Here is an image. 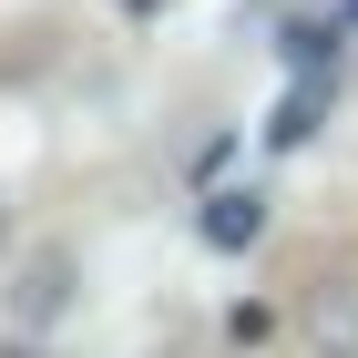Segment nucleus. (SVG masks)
Here are the masks:
<instances>
[{
	"label": "nucleus",
	"instance_id": "2",
	"mask_svg": "<svg viewBox=\"0 0 358 358\" xmlns=\"http://www.w3.org/2000/svg\"><path fill=\"white\" fill-rule=\"evenodd\" d=\"M62 276H72V256H41V266H31V287H21V317H31V328L62 307Z\"/></svg>",
	"mask_w": 358,
	"mask_h": 358
},
{
	"label": "nucleus",
	"instance_id": "1",
	"mask_svg": "<svg viewBox=\"0 0 358 358\" xmlns=\"http://www.w3.org/2000/svg\"><path fill=\"white\" fill-rule=\"evenodd\" d=\"M256 225H266V205H256V194H225L215 215H205V236H215V246H256Z\"/></svg>",
	"mask_w": 358,
	"mask_h": 358
}]
</instances>
